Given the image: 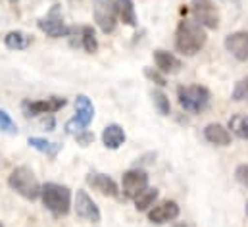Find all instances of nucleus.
<instances>
[{"label": "nucleus", "mask_w": 248, "mask_h": 227, "mask_svg": "<svg viewBox=\"0 0 248 227\" xmlns=\"http://www.w3.org/2000/svg\"><path fill=\"white\" fill-rule=\"evenodd\" d=\"M93 16L96 25L100 27L102 33H112L118 25V10H116V0H94L93 4Z\"/></svg>", "instance_id": "423d86ee"}, {"label": "nucleus", "mask_w": 248, "mask_h": 227, "mask_svg": "<svg viewBox=\"0 0 248 227\" xmlns=\"http://www.w3.org/2000/svg\"><path fill=\"white\" fill-rule=\"evenodd\" d=\"M0 131L2 133H8V135H17V125L16 121L12 119V115L0 108Z\"/></svg>", "instance_id": "393cba45"}, {"label": "nucleus", "mask_w": 248, "mask_h": 227, "mask_svg": "<svg viewBox=\"0 0 248 227\" xmlns=\"http://www.w3.org/2000/svg\"><path fill=\"white\" fill-rule=\"evenodd\" d=\"M8 185L12 191H16L17 195H21L27 200H35L41 195V183H39L37 175L33 173V170L27 166H19L12 171L8 177Z\"/></svg>", "instance_id": "7ed1b4c3"}, {"label": "nucleus", "mask_w": 248, "mask_h": 227, "mask_svg": "<svg viewBox=\"0 0 248 227\" xmlns=\"http://www.w3.org/2000/svg\"><path fill=\"white\" fill-rule=\"evenodd\" d=\"M208 37L206 31L200 23H196L194 19H181L175 31V47L181 54L185 56H194L198 54L204 45H206Z\"/></svg>", "instance_id": "f257e3e1"}, {"label": "nucleus", "mask_w": 248, "mask_h": 227, "mask_svg": "<svg viewBox=\"0 0 248 227\" xmlns=\"http://www.w3.org/2000/svg\"><path fill=\"white\" fill-rule=\"evenodd\" d=\"M41 200L54 216H65L71 210V191L60 183H46L41 187Z\"/></svg>", "instance_id": "f03ea898"}, {"label": "nucleus", "mask_w": 248, "mask_h": 227, "mask_svg": "<svg viewBox=\"0 0 248 227\" xmlns=\"http://www.w3.org/2000/svg\"><path fill=\"white\" fill-rule=\"evenodd\" d=\"M235 177L241 185L248 187V164H241L237 170H235Z\"/></svg>", "instance_id": "cd10ccee"}, {"label": "nucleus", "mask_w": 248, "mask_h": 227, "mask_svg": "<svg viewBox=\"0 0 248 227\" xmlns=\"http://www.w3.org/2000/svg\"><path fill=\"white\" fill-rule=\"evenodd\" d=\"M4 45L10 50H25L31 45V37L23 31H10L4 37Z\"/></svg>", "instance_id": "a211bd4d"}, {"label": "nucleus", "mask_w": 248, "mask_h": 227, "mask_svg": "<svg viewBox=\"0 0 248 227\" xmlns=\"http://www.w3.org/2000/svg\"><path fill=\"white\" fill-rule=\"evenodd\" d=\"M37 25H39V29H41L43 33H46V35L52 37V39L69 37V35L73 33V29H75V27H67V25L63 23L58 6H54L46 17H41V19L37 21Z\"/></svg>", "instance_id": "0eeeda50"}, {"label": "nucleus", "mask_w": 248, "mask_h": 227, "mask_svg": "<svg viewBox=\"0 0 248 227\" xmlns=\"http://www.w3.org/2000/svg\"><path fill=\"white\" fill-rule=\"evenodd\" d=\"M177 216H179V204L175 200H162L148 210V220L156 226L173 222Z\"/></svg>", "instance_id": "f8f14e48"}, {"label": "nucleus", "mask_w": 248, "mask_h": 227, "mask_svg": "<svg viewBox=\"0 0 248 227\" xmlns=\"http://www.w3.org/2000/svg\"><path fill=\"white\" fill-rule=\"evenodd\" d=\"M229 129L233 135H237L239 139L248 141V115L247 114H235L229 119Z\"/></svg>", "instance_id": "4be33fe9"}, {"label": "nucleus", "mask_w": 248, "mask_h": 227, "mask_svg": "<svg viewBox=\"0 0 248 227\" xmlns=\"http://www.w3.org/2000/svg\"><path fill=\"white\" fill-rule=\"evenodd\" d=\"M152 98H154V106L160 112V115H170L171 104H170V98H168V95L164 91H154L152 93Z\"/></svg>", "instance_id": "b1692460"}, {"label": "nucleus", "mask_w": 248, "mask_h": 227, "mask_svg": "<svg viewBox=\"0 0 248 227\" xmlns=\"http://www.w3.org/2000/svg\"><path fill=\"white\" fill-rule=\"evenodd\" d=\"M63 106H65L63 97H50V98H45V100H25V102H21V110L27 117H35V115H43V114H54Z\"/></svg>", "instance_id": "1a4fd4ad"}, {"label": "nucleus", "mask_w": 248, "mask_h": 227, "mask_svg": "<svg viewBox=\"0 0 248 227\" xmlns=\"http://www.w3.org/2000/svg\"><path fill=\"white\" fill-rule=\"evenodd\" d=\"M248 98V77L241 79L233 89V100H245Z\"/></svg>", "instance_id": "a878e982"}, {"label": "nucleus", "mask_w": 248, "mask_h": 227, "mask_svg": "<svg viewBox=\"0 0 248 227\" xmlns=\"http://www.w3.org/2000/svg\"><path fill=\"white\" fill-rule=\"evenodd\" d=\"M116 10H118V17L125 25H129V27L137 25V12H135L133 0H116Z\"/></svg>", "instance_id": "6ab92c4d"}, {"label": "nucleus", "mask_w": 248, "mask_h": 227, "mask_svg": "<svg viewBox=\"0 0 248 227\" xmlns=\"http://www.w3.org/2000/svg\"><path fill=\"white\" fill-rule=\"evenodd\" d=\"M135 208L139 212H146L154 206V202L158 200V189H152V187H146L142 193H139L135 198Z\"/></svg>", "instance_id": "412c9836"}, {"label": "nucleus", "mask_w": 248, "mask_h": 227, "mask_svg": "<svg viewBox=\"0 0 248 227\" xmlns=\"http://www.w3.org/2000/svg\"><path fill=\"white\" fill-rule=\"evenodd\" d=\"M204 139L216 146H229L231 145V131L225 129L221 123H208L204 127Z\"/></svg>", "instance_id": "2eb2a0df"}, {"label": "nucleus", "mask_w": 248, "mask_h": 227, "mask_svg": "<svg viewBox=\"0 0 248 227\" xmlns=\"http://www.w3.org/2000/svg\"><path fill=\"white\" fill-rule=\"evenodd\" d=\"M75 108H77V115L65 123V131L69 135H77V133L85 131L94 117V106H93L91 98L85 95H79L75 98Z\"/></svg>", "instance_id": "39448f33"}, {"label": "nucleus", "mask_w": 248, "mask_h": 227, "mask_svg": "<svg viewBox=\"0 0 248 227\" xmlns=\"http://www.w3.org/2000/svg\"><path fill=\"white\" fill-rule=\"evenodd\" d=\"M0 227H4V226H2V224H0Z\"/></svg>", "instance_id": "473e14b6"}, {"label": "nucleus", "mask_w": 248, "mask_h": 227, "mask_svg": "<svg viewBox=\"0 0 248 227\" xmlns=\"http://www.w3.org/2000/svg\"><path fill=\"white\" fill-rule=\"evenodd\" d=\"M177 98L181 108H185L190 114H200L208 108L210 104V91L202 85H188V87H179L177 89Z\"/></svg>", "instance_id": "20e7f679"}, {"label": "nucleus", "mask_w": 248, "mask_h": 227, "mask_svg": "<svg viewBox=\"0 0 248 227\" xmlns=\"http://www.w3.org/2000/svg\"><path fill=\"white\" fill-rule=\"evenodd\" d=\"M27 143H29V146H33L35 150H39V152H43V154H46V156H50V158H56V154L62 150V145L50 143V141L41 139V137H29Z\"/></svg>", "instance_id": "aec40b11"}, {"label": "nucleus", "mask_w": 248, "mask_h": 227, "mask_svg": "<svg viewBox=\"0 0 248 227\" xmlns=\"http://www.w3.org/2000/svg\"><path fill=\"white\" fill-rule=\"evenodd\" d=\"M75 139H77V143H79L81 146H89V145L94 141V135L89 133V131H81V133L75 135Z\"/></svg>", "instance_id": "c85d7f7f"}, {"label": "nucleus", "mask_w": 248, "mask_h": 227, "mask_svg": "<svg viewBox=\"0 0 248 227\" xmlns=\"http://www.w3.org/2000/svg\"><path fill=\"white\" fill-rule=\"evenodd\" d=\"M225 49L239 62L248 60V31H235L225 37Z\"/></svg>", "instance_id": "ddd939ff"}, {"label": "nucleus", "mask_w": 248, "mask_h": 227, "mask_svg": "<svg viewBox=\"0 0 248 227\" xmlns=\"http://www.w3.org/2000/svg\"><path fill=\"white\" fill-rule=\"evenodd\" d=\"M87 183L94 191H98L100 195H104V196H118V185L106 173H89L87 175Z\"/></svg>", "instance_id": "4468645a"}, {"label": "nucleus", "mask_w": 248, "mask_h": 227, "mask_svg": "<svg viewBox=\"0 0 248 227\" xmlns=\"http://www.w3.org/2000/svg\"><path fill=\"white\" fill-rule=\"evenodd\" d=\"M10 2H12V4H16V2H17V0H10Z\"/></svg>", "instance_id": "2f4dec72"}, {"label": "nucleus", "mask_w": 248, "mask_h": 227, "mask_svg": "<svg viewBox=\"0 0 248 227\" xmlns=\"http://www.w3.org/2000/svg\"><path fill=\"white\" fill-rule=\"evenodd\" d=\"M148 187V175L144 170H129L122 177V191L125 198H135L139 193H142Z\"/></svg>", "instance_id": "9d476101"}, {"label": "nucleus", "mask_w": 248, "mask_h": 227, "mask_svg": "<svg viewBox=\"0 0 248 227\" xmlns=\"http://www.w3.org/2000/svg\"><path fill=\"white\" fill-rule=\"evenodd\" d=\"M102 143H104L106 148H110V150H118V148L125 143L124 127L118 125V123H110V125H106L104 131H102Z\"/></svg>", "instance_id": "f3484780"}, {"label": "nucleus", "mask_w": 248, "mask_h": 227, "mask_svg": "<svg viewBox=\"0 0 248 227\" xmlns=\"http://www.w3.org/2000/svg\"><path fill=\"white\" fill-rule=\"evenodd\" d=\"M190 12L194 16V21L208 29H217L219 25V14L212 0H192Z\"/></svg>", "instance_id": "6e6552de"}, {"label": "nucleus", "mask_w": 248, "mask_h": 227, "mask_svg": "<svg viewBox=\"0 0 248 227\" xmlns=\"http://www.w3.org/2000/svg\"><path fill=\"white\" fill-rule=\"evenodd\" d=\"M75 214L87 222L98 224L100 222V210L96 206V202L87 195V191H77L75 195Z\"/></svg>", "instance_id": "9b49d317"}, {"label": "nucleus", "mask_w": 248, "mask_h": 227, "mask_svg": "<svg viewBox=\"0 0 248 227\" xmlns=\"http://www.w3.org/2000/svg\"><path fill=\"white\" fill-rule=\"evenodd\" d=\"M144 75L150 79V81H154L156 85H160V87H166L168 83H166V77L162 75V71H158V69H152V67H144Z\"/></svg>", "instance_id": "bb28decb"}, {"label": "nucleus", "mask_w": 248, "mask_h": 227, "mask_svg": "<svg viewBox=\"0 0 248 227\" xmlns=\"http://www.w3.org/2000/svg\"><path fill=\"white\" fill-rule=\"evenodd\" d=\"M154 62H156L158 71H162V73H177L183 67L179 58L171 54V52H168V50H162V49L154 50Z\"/></svg>", "instance_id": "dca6fc26"}, {"label": "nucleus", "mask_w": 248, "mask_h": 227, "mask_svg": "<svg viewBox=\"0 0 248 227\" xmlns=\"http://www.w3.org/2000/svg\"><path fill=\"white\" fill-rule=\"evenodd\" d=\"M81 47L89 52V54H94L98 50V41H96V33L91 25H85L81 27Z\"/></svg>", "instance_id": "5701e85b"}, {"label": "nucleus", "mask_w": 248, "mask_h": 227, "mask_svg": "<svg viewBox=\"0 0 248 227\" xmlns=\"http://www.w3.org/2000/svg\"><path fill=\"white\" fill-rule=\"evenodd\" d=\"M245 212H247V216H248V202H247V208H245Z\"/></svg>", "instance_id": "7c9ffc66"}, {"label": "nucleus", "mask_w": 248, "mask_h": 227, "mask_svg": "<svg viewBox=\"0 0 248 227\" xmlns=\"http://www.w3.org/2000/svg\"><path fill=\"white\" fill-rule=\"evenodd\" d=\"M173 227H188L186 224H177V226H173Z\"/></svg>", "instance_id": "c756f323"}]
</instances>
